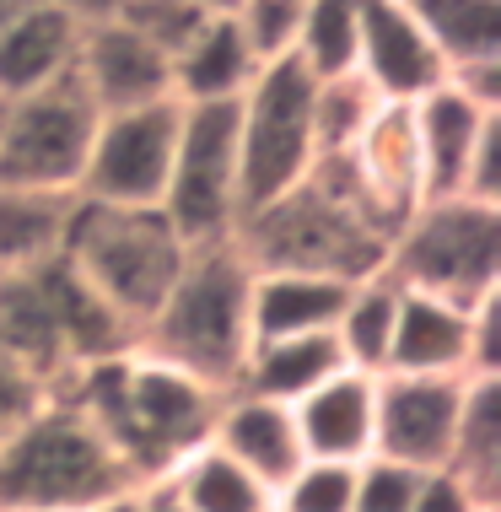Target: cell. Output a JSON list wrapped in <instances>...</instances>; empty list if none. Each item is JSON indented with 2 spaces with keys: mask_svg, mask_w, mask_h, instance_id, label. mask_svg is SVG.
Returning a JSON list of instances; mask_svg holds the SVG:
<instances>
[{
  "mask_svg": "<svg viewBox=\"0 0 501 512\" xmlns=\"http://www.w3.org/2000/svg\"><path fill=\"white\" fill-rule=\"evenodd\" d=\"M211 442L227 459H238L259 486H270V496L286 486L291 469L308 459L291 405H275V399H259V394H243V389L221 394L216 421H211Z\"/></svg>",
  "mask_w": 501,
  "mask_h": 512,
  "instance_id": "cell-16",
  "label": "cell"
},
{
  "mask_svg": "<svg viewBox=\"0 0 501 512\" xmlns=\"http://www.w3.org/2000/svg\"><path fill=\"white\" fill-rule=\"evenodd\" d=\"M97 119L103 114L76 81V71L44 92H33V98L0 103V184L76 195Z\"/></svg>",
  "mask_w": 501,
  "mask_h": 512,
  "instance_id": "cell-9",
  "label": "cell"
},
{
  "mask_svg": "<svg viewBox=\"0 0 501 512\" xmlns=\"http://www.w3.org/2000/svg\"><path fill=\"white\" fill-rule=\"evenodd\" d=\"M33 6H38V0H0V33H6V27L17 22V17H27Z\"/></svg>",
  "mask_w": 501,
  "mask_h": 512,
  "instance_id": "cell-39",
  "label": "cell"
},
{
  "mask_svg": "<svg viewBox=\"0 0 501 512\" xmlns=\"http://www.w3.org/2000/svg\"><path fill=\"white\" fill-rule=\"evenodd\" d=\"M76 44H81V27L65 11H54L49 0H38L27 17H17L0 33V103L33 98L60 76H71Z\"/></svg>",
  "mask_w": 501,
  "mask_h": 512,
  "instance_id": "cell-19",
  "label": "cell"
},
{
  "mask_svg": "<svg viewBox=\"0 0 501 512\" xmlns=\"http://www.w3.org/2000/svg\"><path fill=\"white\" fill-rule=\"evenodd\" d=\"M421 475L426 469H410V464H394V459H378V453H372V459L356 464L351 512H410Z\"/></svg>",
  "mask_w": 501,
  "mask_h": 512,
  "instance_id": "cell-32",
  "label": "cell"
},
{
  "mask_svg": "<svg viewBox=\"0 0 501 512\" xmlns=\"http://www.w3.org/2000/svg\"><path fill=\"white\" fill-rule=\"evenodd\" d=\"M356 76L378 103H421L448 81V60L437 54L410 0H361V49Z\"/></svg>",
  "mask_w": 501,
  "mask_h": 512,
  "instance_id": "cell-11",
  "label": "cell"
},
{
  "mask_svg": "<svg viewBox=\"0 0 501 512\" xmlns=\"http://www.w3.org/2000/svg\"><path fill=\"white\" fill-rule=\"evenodd\" d=\"M248 292H254V265L243 259L238 238L189 248L173 292L135 345L221 394L238 389V372L254 345L248 340Z\"/></svg>",
  "mask_w": 501,
  "mask_h": 512,
  "instance_id": "cell-3",
  "label": "cell"
},
{
  "mask_svg": "<svg viewBox=\"0 0 501 512\" xmlns=\"http://www.w3.org/2000/svg\"><path fill=\"white\" fill-rule=\"evenodd\" d=\"M448 469L464 475L485 502L501 507V372L464 383V405H458V432Z\"/></svg>",
  "mask_w": 501,
  "mask_h": 512,
  "instance_id": "cell-24",
  "label": "cell"
},
{
  "mask_svg": "<svg viewBox=\"0 0 501 512\" xmlns=\"http://www.w3.org/2000/svg\"><path fill=\"white\" fill-rule=\"evenodd\" d=\"M157 480H167L189 512H270V486H259V480L248 475L238 459H227L211 437H205L200 448H189L184 459Z\"/></svg>",
  "mask_w": 501,
  "mask_h": 512,
  "instance_id": "cell-23",
  "label": "cell"
},
{
  "mask_svg": "<svg viewBox=\"0 0 501 512\" xmlns=\"http://www.w3.org/2000/svg\"><path fill=\"white\" fill-rule=\"evenodd\" d=\"M410 11L448 60V76L501 60V0H410Z\"/></svg>",
  "mask_w": 501,
  "mask_h": 512,
  "instance_id": "cell-26",
  "label": "cell"
},
{
  "mask_svg": "<svg viewBox=\"0 0 501 512\" xmlns=\"http://www.w3.org/2000/svg\"><path fill=\"white\" fill-rule=\"evenodd\" d=\"M302 6L308 0H238L232 6V22H238L254 65H281L297 54V33H302Z\"/></svg>",
  "mask_w": 501,
  "mask_h": 512,
  "instance_id": "cell-29",
  "label": "cell"
},
{
  "mask_svg": "<svg viewBox=\"0 0 501 512\" xmlns=\"http://www.w3.org/2000/svg\"><path fill=\"white\" fill-rule=\"evenodd\" d=\"M124 486L141 480L71 399H54L11 442H0V512H81Z\"/></svg>",
  "mask_w": 501,
  "mask_h": 512,
  "instance_id": "cell-5",
  "label": "cell"
},
{
  "mask_svg": "<svg viewBox=\"0 0 501 512\" xmlns=\"http://www.w3.org/2000/svg\"><path fill=\"white\" fill-rule=\"evenodd\" d=\"M388 275L405 292H426L458 308L501 292V205L421 200L388 238Z\"/></svg>",
  "mask_w": 501,
  "mask_h": 512,
  "instance_id": "cell-6",
  "label": "cell"
},
{
  "mask_svg": "<svg viewBox=\"0 0 501 512\" xmlns=\"http://www.w3.org/2000/svg\"><path fill=\"white\" fill-rule=\"evenodd\" d=\"M378 114V98L367 92L361 76H340V81H318L313 92V135H318V162H334L345 157L361 130Z\"/></svg>",
  "mask_w": 501,
  "mask_h": 512,
  "instance_id": "cell-28",
  "label": "cell"
},
{
  "mask_svg": "<svg viewBox=\"0 0 501 512\" xmlns=\"http://www.w3.org/2000/svg\"><path fill=\"white\" fill-rule=\"evenodd\" d=\"M178 119H184V108L173 98L124 108V114H103L76 195L92 205H114V211H157L167 173H173Z\"/></svg>",
  "mask_w": 501,
  "mask_h": 512,
  "instance_id": "cell-10",
  "label": "cell"
},
{
  "mask_svg": "<svg viewBox=\"0 0 501 512\" xmlns=\"http://www.w3.org/2000/svg\"><path fill=\"white\" fill-rule=\"evenodd\" d=\"M194 6H205V11H232L238 0H194Z\"/></svg>",
  "mask_w": 501,
  "mask_h": 512,
  "instance_id": "cell-40",
  "label": "cell"
},
{
  "mask_svg": "<svg viewBox=\"0 0 501 512\" xmlns=\"http://www.w3.org/2000/svg\"><path fill=\"white\" fill-rule=\"evenodd\" d=\"M410 512H501V507L485 502V496L469 486L464 475H453V469H426L421 486H415Z\"/></svg>",
  "mask_w": 501,
  "mask_h": 512,
  "instance_id": "cell-34",
  "label": "cell"
},
{
  "mask_svg": "<svg viewBox=\"0 0 501 512\" xmlns=\"http://www.w3.org/2000/svg\"><path fill=\"white\" fill-rule=\"evenodd\" d=\"M157 211L189 248L221 243L238 232V103L184 108L173 173H167Z\"/></svg>",
  "mask_w": 501,
  "mask_h": 512,
  "instance_id": "cell-8",
  "label": "cell"
},
{
  "mask_svg": "<svg viewBox=\"0 0 501 512\" xmlns=\"http://www.w3.org/2000/svg\"><path fill=\"white\" fill-rule=\"evenodd\" d=\"M356 49H361V0H308L302 6V33L291 60L313 81L356 76Z\"/></svg>",
  "mask_w": 501,
  "mask_h": 512,
  "instance_id": "cell-27",
  "label": "cell"
},
{
  "mask_svg": "<svg viewBox=\"0 0 501 512\" xmlns=\"http://www.w3.org/2000/svg\"><path fill=\"white\" fill-rule=\"evenodd\" d=\"M259 76L254 54H248L232 11H221L189 38V49L173 60V103H238L248 81Z\"/></svg>",
  "mask_w": 501,
  "mask_h": 512,
  "instance_id": "cell-20",
  "label": "cell"
},
{
  "mask_svg": "<svg viewBox=\"0 0 501 512\" xmlns=\"http://www.w3.org/2000/svg\"><path fill=\"white\" fill-rule=\"evenodd\" d=\"M270 512H275V507H270Z\"/></svg>",
  "mask_w": 501,
  "mask_h": 512,
  "instance_id": "cell-41",
  "label": "cell"
},
{
  "mask_svg": "<svg viewBox=\"0 0 501 512\" xmlns=\"http://www.w3.org/2000/svg\"><path fill=\"white\" fill-rule=\"evenodd\" d=\"M394 318H399V281L388 270L367 275V281L351 286L340 318H334V340H340V356L351 372H372L383 378L388 367V340H394Z\"/></svg>",
  "mask_w": 501,
  "mask_h": 512,
  "instance_id": "cell-25",
  "label": "cell"
},
{
  "mask_svg": "<svg viewBox=\"0 0 501 512\" xmlns=\"http://www.w3.org/2000/svg\"><path fill=\"white\" fill-rule=\"evenodd\" d=\"M141 496H146V512H189V507L173 496V486H167V480H146Z\"/></svg>",
  "mask_w": 501,
  "mask_h": 512,
  "instance_id": "cell-38",
  "label": "cell"
},
{
  "mask_svg": "<svg viewBox=\"0 0 501 512\" xmlns=\"http://www.w3.org/2000/svg\"><path fill=\"white\" fill-rule=\"evenodd\" d=\"M49 6H54V11H65V17H71V22L81 27V33H87V27L119 22L130 0H49Z\"/></svg>",
  "mask_w": 501,
  "mask_h": 512,
  "instance_id": "cell-36",
  "label": "cell"
},
{
  "mask_svg": "<svg viewBox=\"0 0 501 512\" xmlns=\"http://www.w3.org/2000/svg\"><path fill=\"white\" fill-rule=\"evenodd\" d=\"M464 383L469 378H399V372H383L372 453L410 469H448Z\"/></svg>",
  "mask_w": 501,
  "mask_h": 512,
  "instance_id": "cell-12",
  "label": "cell"
},
{
  "mask_svg": "<svg viewBox=\"0 0 501 512\" xmlns=\"http://www.w3.org/2000/svg\"><path fill=\"white\" fill-rule=\"evenodd\" d=\"M501 108H480L475 98L442 81L437 92H426L421 103H410L415 119V162H421V200H453L464 195L469 178V157H475L485 124Z\"/></svg>",
  "mask_w": 501,
  "mask_h": 512,
  "instance_id": "cell-15",
  "label": "cell"
},
{
  "mask_svg": "<svg viewBox=\"0 0 501 512\" xmlns=\"http://www.w3.org/2000/svg\"><path fill=\"white\" fill-rule=\"evenodd\" d=\"M81 512H146V496H141V486H124V491L103 496V502H92V507H81Z\"/></svg>",
  "mask_w": 501,
  "mask_h": 512,
  "instance_id": "cell-37",
  "label": "cell"
},
{
  "mask_svg": "<svg viewBox=\"0 0 501 512\" xmlns=\"http://www.w3.org/2000/svg\"><path fill=\"white\" fill-rule=\"evenodd\" d=\"M76 81L87 87L97 114H124V108L173 98V60L162 49H151L141 33H130L124 22H103L81 33Z\"/></svg>",
  "mask_w": 501,
  "mask_h": 512,
  "instance_id": "cell-13",
  "label": "cell"
},
{
  "mask_svg": "<svg viewBox=\"0 0 501 512\" xmlns=\"http://www.w3.org/2000/svg\"><path fill=\"white\" fill-rule=\"evenodd\" d=\"M76 195L49 189H6L0 184V275H27L60 259Z\"/></svg>",
  "mask_w": 501,
  "mask_h": 512,
  "instance_id": "cell-22",
  "label": "cell"
},
{
  "mask_svg": "<svg viewBox=\"0 0 501 512\" xmlns=\"http://www.w3.org/2000/svg\"><path fill=\"white\" fill-rule=\"evenodd\" d=\"M356 496V464L334 459H302L286 475V486L270 496L275 512H351Z\"/></svg>",
  "mask_w": 501,
  "mask_h": 512,
  "instance_id": "cell-30",
  "label": "cell"
},
{
  "mask_svg": "<svg viewBox=\"0 0 501 512\" xmlns=\"http://www.w3.org/2000/svg\"><path fill=\"white\" fill-rule=\"evenodd\" d=\"M464 200L480 205H501V114L485 124L475 157H469V178H464Z\"/></svg>",
  "mask_w": 501,
  "mask_h": 512,
  "instance_id": "cell-35",
  "label": "cell"
},
{
  "mask_svg": "<svg viewBox=\"0 0 501 512\" xmlns=\"http://www.w3.org/2000/svg\"><path fill=\"white\" fill-rule=\"evenodd\" d=\"M356 281L308 270H254L248 292V340H286V335H324L334 329Z\"/></svg>",
  "mask_w": 501,
  "mask_h": 512,
  "instance_id": "cell-18",
  "label": "cell"
},
{
  "mask_svg": "<svg viewBox=\"0 0 501 512\" xmlns=\"http://www.w3.org/2000/svg\"><path fill=\"white\" fill-rule=\"evenodd\" d=\"M211 17H221V11H205V6H194V0H130L119 22L130 27V33H141L151 49H162L167 60H178V54L189 49V38Z\"/></svg>",
  "mask_w": 501,
  "mask_h": 512,
  "instance_id": "cell-31",
  "label": "cell"
},
{
  "mask_svg": "<svg viewBox=\"0 0 501 512\" xmlns=\"http://www.w3.org/2000/svg\"><path fill=\"white\" fill-rule=\"evenodd\" d=\"M238 248L254 270H308V275H340V281H367L388 265V238L345 173L334 162H318L308 184L238 221Z\"/></svg>",
  "mask_w": 501,
  "mask_h": 512,
  "instance_id": "cell-2",
  "label": "cell"
},
{
  "mask_svg": "<svg viewBox=\"0 0 501 512\" xmlns=\"http://www.w3.org/2000/svg\"><path fill=\"white\" fill-rule=\"evenodd\" d=\"M54 405V389L44 372H33L27 362L0 351V442H11L33 415H44Z\"/></svg>",
  "mask_w": 501,
  "mask_h": 512,
  "instance_id": "cell-33",
  "label": "cell"
},
{
  "mask_svg": "<svg viewBox=\"0 0 501 512\" xmlns=\"http://www.w3.org/2000/svg\"><path fill=\"white\" fill-rule=\"evenodd\" d=\"M184 254L189 243L167 227L162 211H114V205H92L81 195L60 248V259L135 340L173 292Z\"/></svg>",
  "mask_w": 501,
  "mask_h": 512,
  "instance_id": "cell-4",
  "label": "cell"
},
{
  "mask_svg": "<svg viewBox=\"0 0 501 512\" xmlns=\"http://www.w3.org/2000/svg\"><path fill=\"white\" fill-rule=\"evenodd\" d=\"M313 92L318 81L297 60H281L264 65L238 98V221L313 178Z\"/></svg>",
  "mask_w": 501,
  "mask_h": 512,
  "instance_id": "cell-7",
  "label": "cell"
},
{
  "mask_svg": "<svg viewBox=\"0 0 501 512\" xmlns=\"http://www.w3.org/2000/svg\"><path fill=\"white\" fill-rule=\"evenodd\" d=\"M54 399H71L97 432L108 437L119 464L146 486V480L167 475L189 448H200L211 437L221 389L157 362V356H146L135 345V351L76 367Z\"/></svg>",
  "mask_w": 501,
  "mask_h": 512,
  "instance_id": "cell-1",
  "label": "cell"
},
{
  "mask_svg": "<svg viewBox=\"0 0 501 512\" xmlns=\"http://www.w3.org/2000/svg\"><path fill=\"white\" fill-rule=\"evenodd\" d=\"M291 415H297V437L308 459L361 464L372 459V432H378V378L345 367L329 383H318L308 399H297Z\"/></svg>",
  "mask_w": 501,
  "mask_h": 512,
  "instance_id": "cell-17",
  "label": "cell"
},
{
  "mask_svg": "<svg viewBox=\"0 0 501 512\" xmlns=\"http://www.w3.org/2000/svg\"><path fill=\"white\" fill-rule=\"evenodd\" d=\"M334 372H345L334 329H324V335H286V340L248 345L238 389L259 394V399H275V405H297V399H308L318 389V383H329Z\"/></svg>",
  "mask_w": 501,
  "mask_h": 512,
  "instance_id": "cell-21",
  "label": "cell"
},
{
  "mask_svg": "<svg viewBox=\"0 0 501 512\" xmlns=\"http://www.w3.org/2000/svg\"><path fill=\"white\" fill-rule=\"evenodd\" d=\"M475 308H458V302L399 286V318H394L383 372H399V378H480L475 372Z\"/></svg>",
  "mask_w": 501,
  "mask_h": 512,
  "instance_id": "cell-14",
  "label": "cell"
}]
</instances>
